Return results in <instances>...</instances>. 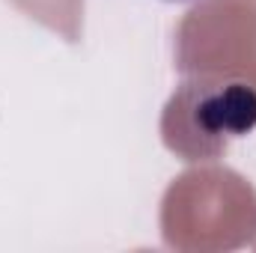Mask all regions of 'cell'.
Segmentation results:
<instances>
[{
    "label": "cell",
    "instance_id": "obj_1",
    "mask_svg": "<svg viewBox=\"0 0 256 253\" xmlns=\"http://www.w3.org/2000/svg\"><path fill=\"white\" fill-rule=\"evenodd\" d=\"M196 120L208 128L212 137H238L256 126V92L244 84H230L196 104Z\"/></svg>",
    "mask_w": 256,
    "mask_h": 253
}]
</instances>
